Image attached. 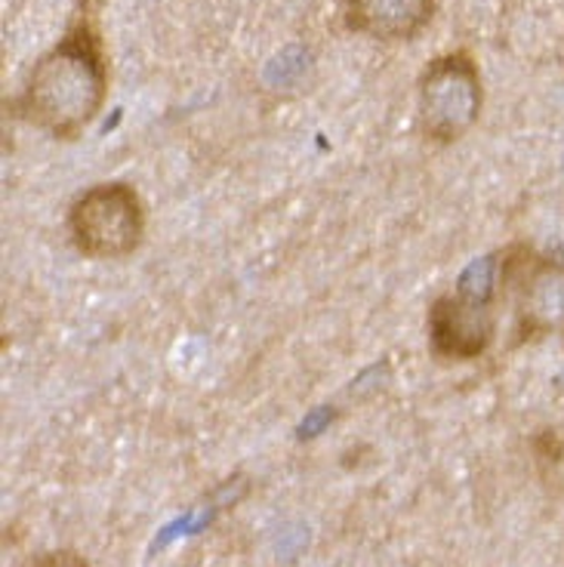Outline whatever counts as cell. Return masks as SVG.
<instances>
[{"instance_id": "cell-2", "label": "cell", "mask_w": 564, "mask_h": 567, "mask_svg": "<svg viewBox=\"0 0 564 567\" xmlns=\"http://www.w3.org/2000/svg\"><path fill=\"white\" fill-rule=\"evenodd\" d=\"M484 86L475 56L451 50L435 56L417 81V121L432 145H453L479 124Z\"/></svg>"}, {"instance_id": "cell-4", "label": "cell", "mask_w": 564, "mask_h": 567, "mask_svg": "<svg viewBox=\"0 0 564 567\" xmlns=\"http://www.w3.org/2000/svg\"><path fill=\"white\" fill-rule=\"evenodd\" d=\"M425 330L435 358L451 364L475 361L491 349L496 337V306L472 302L460 293H444L429 306Z\"/></svg>"}, {"instance_id": "cell-1", "label": "cell", "mask_w": 564, "mask_h": 567, "mask_svg": "<svg viewBox=\"0 0 564 567\" xmlns=\"http://www.w3.org/2000/svg\"><path fill=\"white\" fill-rule=\"evenodd\" d=\"M105 100L109 53L93 0H81L65 34L34 62L22 93L7 109L50 140L74 142L100 117Z\"/></svg>"}, {"instance_id": "cell-5", "label": "cell", "mask_w": 564, "mask_h": 567, "mask_svg": "<svg viewBox=\"0 0 564 567\" xmlns=\"http://www.w3.org/2000/svg\"><path fill=\"white\" fill-rule=\"evenodd\" d=\"M519 309H515V342H534L564 330V259L527 254L515 275Z\"/></svg>"}, {"instance_id": "cell-7", "label": "cell", "mask_w": 564, "mask_h": 567, "mask_svg": "<svg viewBox=\"0 0 564 567\" xmlns=\"http://www.w3.org/2000/svg\"><path fill=\"white\" fill-rule=\"evenodd\" d=\"M25 567H90V561L74 549H53V553L34 555Z\"/></svg>"}, {"instance_id": "cell-6", "label": "cell", "mask_w": 564, "mask_h": 567, "mask_svg": "<svg viewBox=\"0 0 564 567\" xmlns=\"http://www.w3.org/2000/svg\"><path fill=\"white\" fill-rule=\"evenodd\" d=\"M339 16L352 34L370 41H413L429 29L435 0H339Z\"/></svg>"}, {"instance_id": "cell-3", "label": "cell", "mask_w": 564, "mask_h": 567, "mask_svg": "<svg viewBox=\"0 0 564 567\" xmlns=\"http://www.w3.org/2000/svg\"><path fill=\"white\" fill-rule=\"evenodd\" d=\"M65 228L86 259H124L145 241V204L130 183H100L74 198Z\"/></svg>"}]
</instances>
